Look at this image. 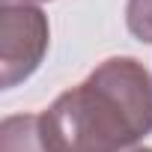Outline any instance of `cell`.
<instances>
[{"label": "cell", "instance_id": "cell-4", "mask_svg": "<svg viewBox=\"0 0 152 152\" xmlns=\"http://www.w3.org/2000/svg\"><path fill=\"white\" fill-rule=\"evenodd\" d=\"M125 24L134 39L152 42V0H128L125 6Z\"/></svg>", "mask_w": 152, "mask_h": 152}, {"label": "cell", "instance_id": "cell-6", "mask_svg": "<svg viewBox=\"0 0 152 152\" xmlns=\"http://www.w3.org/2000/svg\"><path fill=\"white\" fill-rule=\"evenodd\" d=\"M6 3H33V0H6Z\"/></svg>", "mask_w": 152, "mask_h": 152}, {"label": "cell", "instance_id": "cell-3", "mask_svg": "<svg viewBox=\"0 0 152 152\" xmlns=\"http://www.w3.org/2000/svg\"><path fill=\"white\" fill-rule=\"evenodd\" d=\"M0 152H51L39 113H15L0 122Z\"/></svg>", "mask_w": 152, "mask_h": 152}, {"label": "cell", "instance_id": "cell-1", "mask_svg": "<svg viewBox=\"0 0 152 152\" xmlns=\"http://www.w3.org/2000/svg\"><path fill=\"white\" fill-rule=\"evenodd\" d=\"M39 116L51 152H134L152 131V78L134 57H110Z\"/></svg>", "mask_w": 152, "mask_h": 152}, {"label": "cell", "instance_id": "cell-5", "mask_svg": "<svg viewBox=\"0 0 152 152\" xmlns=\"http://www.w3.org/2000/svg\"><path fill=\"white\" fill-rule=\"evenodd\" d=\"M134 152H152V146H137Z\"/></svg>", "mask_w": 152, "mask_h": 152}, {"label": "cell", "instance_id": "cell-2", "mask_svg": "<svg viewBox=\"0 0 152 152\" xmlns=\"http://www.w3.org/2000/svg\"><path fill=\"white\" fill-rule=\"evenodd\" d=\"M48 18L33 3L0 6V84L3 90L27 81L48 54Z\"/></svg>", "mask_w": 152, "mask_h": 152}]
</instances>
